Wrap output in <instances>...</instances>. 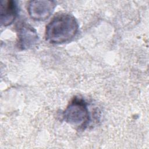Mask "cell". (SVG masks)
Masks as SVG:
<instances>
[{
    "instance_id": "5",
    "label": "cell",
    "mask_w": 149,
    "mask_h": 149,
    "mask_svg": "<svg viewBox=\"0 0 149 149\" xmlns=\"http://www.w3.org/2000/svg\"><path fill=\"white\" fill-rule=\"evenodd\" d=\"M18 8L16 2L12 0L1 1L0 19L1 23L3 26L11 24L17 16Z\"/></svg>"
},
{
    "instance_id": "4",
    "label": "cell",
    "mask_w": 149,
    "mask_h": 149,
    "mask_svg": "<svg viewBox=\"0 0 149 149\" xmlns=\"http://www.w3.org/2000/svg\"><path fill=\"white\" fill-rule=\"evenodd\" d=\"M18 47L23 50L34 47L38 41L36 30L27 23H20L17 27Z\"/></svg>"
},
{
    "instance_id": "3",
    "label": "cell",
    "mask_w": 149,
    "mask_h": 149,
    "mask_svg": "<svg viewBox=\"0 0 149 149\" xmlns=\"http://www.w3.org/2000/svg\"><path fill=\"white\" fill-rule=\"evenodd\" d=\"M55 6L56 3L53 1H32L29 3L27 10L31 19L41 21L51 16Z\"/></svg>"
},
{
    "instance_id": "1",
    "label": "cell",
    "mask_w": 149,
    "mask_h": 149,
    "mask_svg": "<svg viewBox=\"0 0 149 149\" xmlns=\"http://www.w3.org/2000/svg\"><path fill=\"white\" fill-rule=\"evenodd\" d=\"M78 30V23L72 15L61 13L55 16L46 26L45 39L51 44H63L71 41Z\"/></svg>"
},
{
    "instance_id": "2",
    "label": "cell",
    "mask_w": 149,
    "mask_h": 149,
    "mask_svg": "<svg viewBox=\"0 0 149 149\" xmlns=\"http://www.w3.org/2000/svg\"><path fill=\"white\" fill-rule=\"evenodd\" d=\"M63 118L73 126H86L89 120V112L86 102L81 98H74L63 111Z\"/></svg>"
}]
</instances>
